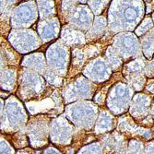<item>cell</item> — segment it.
I'll use <instances>...</instances> for the list:
<instances>
[{
	"instance_id": "obj_32",
	"label": "cell",
	"mask_w": 154,
	"mask_h": 154,
	"mask_svg": "<svg viewBox=\"0 0 154 154\" xmlns=\"http://www.w3.org/2000/svg\"><path fill=\"white\" fill-rule=\"evenodd\" d=\"M6 65H7V60L5 57V54L3 51L0 49V71L3 70V68L6 66Z\"/></svg>"
},
{
	"instance_id": "obj_37",
	"label": "cell",
	"mask_w": 154,
	"mask_h": 154,
	"mask_svg": "<svg viewBox=\"0 0 154 154\" xmlns=\"http://www.w3.org/2000/svg\"><path fill=\"white\" fill-rule=\"evenodd\" d=\"M152 114H153V118H154V103H153V107H152Z\"/></svg>"
},
{
	"instance_id": "obj_19",
	"label": "cell",
	"mask_w": 154,
	"mask_h": 154,
	"mask_svg": "<svg viewBox=\"0 0 154 154\" xmlns=\"http://www.w3.org/2000/svg\"><path fill=\"white\" fill-rule=\"evenodd\" d=\"M61 33L62 40L66 45H82L85 43L84 34L71 25L65 26Z\"/></svg>"
},
{
	"instance_id": "obj_38",
	"label": "cell",
	"mask_w": 154,
	"mask_h": 154,
	"mask_svg": "<svg viewBox=\"0 0 154 154\" xmlns=\"http://www.w3.org/2000/svg\"><path fill=\"white\" fill-rule=\"evenodd\" d=\"M153 20H154V13H153Z\"/></svg>"
},
{
	"instance_id": "obj_1",
	"label": "cell",
	"mask_w": 154,
	"mask_h": 154,
	"mask_svg": "<svg viewBox=\"0 0 154 154\" xmlns=\"http://www.w3.org/2000/svg\"><path fill=\"white\" fill-rule=\"evenodd\" d=\"M109 14L118 16V19L109 21L112 30H133L143 14V4L141 1H114Z\"/></svg>"
},
{
	"instance_id": "obj_21",
	"label": "cell",
	"mask_w": 154,
	"mask_h": 154,
	"mask_svg": "<svg viewBox=\"0 0 154 154\" xmlns=\"http://www.w3.org/2000/svg\"><path fill=\"white\" fill-rule=\"evenodd\" d=\"M37 7L42 20L54 18L55 9L53 1H37Z\"/></svg>"
},
{
	"instance_id": "obj_25",
	"label": "cell",
	"mask_w": 154,
	"mask_h": 154,
	"mask_svg": "<svg viewBox=\"0 0 154 154\" xmlns=\"http://www.w3.org/2000/svg\"><path fill=\"white\" fill-rule=\"evenodd\" d=\"M106 57L108 59V64L112 68H115V69L118 68L122 64L119 54L116 52V50H115L112 47L108 48L106 52Z\"/></svg>"
},
{
	"instance_id": "obj_5",
	"label": "cell",
	"mask_w": 154,
	"mask_h": 154,
	"mask_svg": "<svg viewBox=\"0 0 154 154\" xmlns=\"http://www.w3.org/2000/svg\"><path fill=\"white\" fill-rule=\"evenodd\" d=\"M49 67L55 74L65 76L68 65V50L61 42L54 43L47 51Z\"/></svg>"
},
{
	"instance_id": "obj_7",
	"label": "cell",
	"mask_w": 154,
	"mask_h": 154,
	"mask_svg": "<svg viewBox=\"0 0 154 154\" xmlns=\"http://www.w3.org/2000/svg\"><path fill=\"white\" fill-rule=\"evenodd\" d=\"M10 44L20 53H27L37 49L40 46V40L32 30L12 31L9 35Z\"/></svg>"
},
{
	"instance_id": "obj_34",
	"label": "cell",
	"mask_w": 154,
	"mask_h": 154,
	"mask_svg": "<svg viewBox=\"0 0 154 154\" xmlns=\"http://www.w3.org/2000/svg\"><path fill=\"white\" fill-rule=\"evenodd\" d=\"M151 145H149L148 151L146 150V154H154V143H150Z\"/></svg>"
},
{
	"instance_id": "obj_27",
	"label": "cell",
	"mask_w": 154,
	"mask_h": 154,
	"mask_svg": "<svg viewBox=\"0 0 154 154\" xmlns=\"http://www.w3.org/2000/svg\"><path fill=\"white\" fill-rule=\"evenodd\" d=\"M143 145L141 142L137 140H133L130 141L129 146H128V153L129 154H143Z\"/></svg>"
},
{
	"instance_id": "obj_22",
	"label": "cell",
	"mask_w": 154,
	"mask_h": 154,
	"mask_svg": "<svg viewBox=\"0 0 154 154\" xmlns=\"http://www.w3.org/2000/svg\"><path fill=\"white\" fill-rule=\"evenodd\" d=\"M141 47L147 58H151L154 53V29L150 30L141 39Z\"/></svg>"
},
{
	"instance_id": "obj_20",
	"label": "cell",
	"mask_w": 154,
	"mask_h": 154,
	"mask_svg": "<svg viewBox=\"0 0 154 154\" xmlns=\"http://www.w3.org/2000/svg\"><path fill=\"white\" fill-rule=\"evenodd\" d=\"M17 72L15 69L5 68L0 71V88L4 91H11L16 87Z\"/></svg>"
},
{
	"instance_id": "obj_11",
	"label": "cell",
	"mask_w": 154,
	"mask_h": 154,
	"mask_svg": "<svg viewBox=\"0 0 154 154\" xmlns=\"http://www.w3.org/2000/svg\"><path fill=\"white\" fill-rule=\"evenodd\" d=\"M145 64V60L139 58L125 65L124 68V74L127 79L137 91H140L144 86Z\"/></svg>"
},
{
	"instance_id": "obj_6",
	"label": "cell",
	"mask_w": 154,
	"mask_h": 154,
	"mask_svg": "<svg viewBox=\"0 0 154 154\" xmlns=\"http://www.w3.org/2000/svg\"><path fill=\"white\" fill-rule=\"evenodd\" d=\"M12 11L11 23L14 28L30 27L38 17V9L34 1L20 4Z\"/></svg>"
},
{
	"instance_id": "obj_14",
	"label": "cell",
	"mask_w": 154,
	"mask_h": 154,
	"mask_svg": "<svg viewBox=\"0 0 154 154\" xmlns=\"http://www.w3.org/2000/svg\"><path fill=\"white\" fill-rule=\"evenodd\" d=\"M92 90L91 84L84 79L83 78L79 79L74 83L70 84L65 91H64V96L65 99L66 98L67 102L70 101H76L81 98H89Z\"/></svg>"
},
{
	"instance_id": "obj_28",
	"label": "cell",
	"mask_w": 154,
	"mask_h": 154,
	"mask_svg": "<svg viewBox=\"0 0 154 154\" xmlns=\"http://www.w3.org/2000/svg\"><path fill=\"white\" fill-rule=\"evenodd\" d=\"M102 149L98 143H94L93 145L87 146L83 148L79 154H102Z\"/></svg>"
},
{
	"instance_id": "obj_13",
	"label": "cell",
	"mask_w": 154,
	"mask_h": 154,
	"mask_svg": "<svg viewBox=\"0 0 154 154\" xmlns=\"http://www.w3.org/2000/svg\"><path fill=\"white\" fill-rule=\"evenodd\" d=\"M68 18L71 26L79 30H89L92 22V14L85 6L76 5L69 14Z\"/></svg>"
},
{
	"instance_id": "obj_18",
	"label": "cell",
	"mask_w": 154,
	"mask_h": 154,
	"mask_svg": "<svg viewBox=\"0 0 154 154\" xmlns=\"http://www.w3.org/2000/svg\"><path fill=\"white\" fill-rule=\"evenodd\" d=\"M22 66L36 73L44 74L46 71V64L43 54H32L27 55L22 61Z\"/></svg>"
},
{
	"instance_id": "obj_30",
	"label": "cell",
	"mask_w": 154,
	"mask_h": 154,
	"mask_svg": "<svg viewBox=\"0 0 154 154\" xmlns=\"http://www.w3.org/2000/svg\"><path fill=\"white\" fill-rule=\"evenodd\" d=\"M107 3L108 1H90L89 5L91 8L93 13H95L96 15H99Z\"/></svg>"
},
{
	"instance_id": "obj_12",
	"label": "cell",
	"mask_w": 154,
	"mask_h": 154,
	"mask_svg": "<svg viewBox=\"0 0 154 154\" xmlns=\"http://www.w3.org/2000/svg\"><path fill=\"white\" fill-rule=\"evenodd\" d=\"M72 128L65 118L59 117L54 120L50 128V137L53 142L68 144L70 142Z\"/></svg>"
},
{
	"instance_id": "obj_9",
	"label": "cell",
	"mask_w": 154,
	"mask_h": 154,
	"mask_svg": "<svg viewBox=\"0 0 154 154\" xmlns=\"http://www.w3.org/2000/svg\"><path fill=\"white\" fill-rule=\"evenodd\" d=\"M114 45L120 57L125 59L140 57V46L132 33H122L114 40Z\"/></svg>"
},
{
	"instance_id": "obj_17",
	"label": "cell",
	"mask_w": 154,
	"mask_h": 154,
	"mask_svg": "<svg viewBox=\"0 0 154 154\" xmlns=\"http://www.w3.org/2000/svg\"><path fill=\"white\" fill-rule=\"evenodd\" d=\"M149 98L144 94H137L133 99L130 107V113L136 119H143L149 114Z\"/></svg>"
},
{
	"instance_id": "obj_10",
	"label": "cell",
	"mask_w": 154,
	"mask_h": 154,
	"mask_svg": "<svg viewBox=\"0 0 154 154\" xmlns=\"http://www.w3.org/2000/svg\"><path fill=\"white\" fill-rule=\"evenodd\" d=\"M28 137L32 147L38 148L46 144L48 137V123L40 117L32 120L27 128Z\"/></svg>"
},
{
	"instance_id": "obj_8",
	"label": "cell",
	"mask_w": 154,
	"mask_h": 154,
	"mask_svg": "<svg viewBox=\"0 0 154 154\" xmlns=\"http://www.w3.org/2000/svg\"><path fill=\"white\" fill-rule=\"evenodd\" d=\"M133 91L125 84H116L112 89L108 98V107L115 114H120L127 110Z\"/></svg>"
},
{
	"instance_id": "obj_16",
	"label": "cell",
	"mask_w": 154,
	"mask_h": 154,
	"mask_svg": "<svg viewBox=\"0 0 154 154\" xmlns=\"http://www.w3.org/2000/svg\"><path fill=\"white\" fill-rule=\"evenodd\" d=\"M38 33L44 42H50L59 33V20L57 18L41 20L38 23Z\"/></svg>"
},
{
	"instance_id": "obj_35",
	"label": "cell",
	"mask_w": 154,
	"mask_h": 154,
	"mask_svg": "<svg viewBox=\"0 0 154 154\" xmlns=\"http://www.w3.org/2000/svg\"><path fill=\"white\" fill-rule=\"evenodd\" d=\"M7 4H8L7 1H0V14L4 11L5 8L7 7Z\"/></svg>"
},
{
	"instance_id": "obj_31",
	"label": "cell",
	"mask_w": 154,
	"mask_h": 154,
	"mask_svg": "<svg viewBox=\"0 0 154 154\" xmlns=\"http://www.w3.org/2000/svg\"><path fill=\"white\" fill-rule=\"evenodd\" d=\"M0 154H14L11 146L2 138H0Z\"/></svg>"
},
{
	"instance_id": "obj_24",
	"label": "cell",
	"mask_w": 154,
	"mask_h": 154,
	"mask_svg": "<svg viewBox=\"0 0 154 154\" xmlns=\"http://www.w3.org/2000/svg\"><path fill=\"white\" fill-rule=\"evenodd\" d=\"M105 28H106L105 19L103 17H98L95 20L94 24L91 29V31L89 32V34L87 35V37L89 36L90 39H96L98 37H101L105 32Z\"/></svg>"
},
{
	"instance_id": "obj_3",
	"label": "cell",
	"mask_w": 154,
	"mask_h": 154,
	"mask_svg": "<svg viewBox=\"0 0 154 154\" xmlns=\"http://www.w3.org/2000/svg\"><path fill=\"white\" fill-rule=\"evenodd\" d=\"M97 108L91 103L82 102L66 108V116L79 127L91 128L96 119Z\"/></svg>"
},
{
	"instance_id": "obj_33",
	"label": "cell",
	"mask_w": 154,
	"mask_h": 154,
	"mask_svg": "<svg viewBox=\"0 0 154 154\" xmlns=\"http://www.w3.org/2000/svg\"><path fill=\"white\" fill-rule=\"evenodd\" d=\"M44 154H61V153L57 149H55L54 148H49L45 151Z\"/></svg>"
},
{
	"instance_id": "obj_29",
	"label": "cell",
	"mask_w": 154,
	"mask_h": 154,
	"mask_svg": "<svg viewBox=\"0 0 154 154\" xmlns=\"http://www.w3.org/2000/svg\"><path fill=\"white\" fill-rule=\"evenodd\" d=\"M151 27H152V21H151L150 18H147V19L142 22V24L137 29L136 33H137V35H138V36H141V35H143L146 32H148Z\"/></svg>"
},
{
	"instance_id": "obj_36",
	"label": "cell",
	"mask_w": 154,
	"mask_h": 154,
	"mask_svg": "<svg viewBox=\"0 0 154 154\" xmlns=\"http://www.w3.org/2000/svg\"><path fill=\"white\" fill-rule=\"evenodd\" d=\"M2 111H3V101L0 99V117L2 116Z\"/></svg>"
},
{
	"instance_id": "obj_26",
	"label": "cell",
	"mask_w": 154,
	"mask_h": 154,
	"mask_svg": "<svg viewBox=\"0 0 154 154\" xmlns=\"http://www.w3.org/2000/svg\"><path fill=\"white\" fill-rule=\"evenodd\" d=\"M44 76L47 79V81L49 83H51L52 85L59 86L60 84H61V82H62L61 78H59L58 75L55 74L54 71H52L51 69H46V71L44 73Z\"/></svg>"
},
{
	"instance_id": "obj_15",
	"label": "cell",
	"mask_w": 154,
	"mask_h": 154,
	"mask_svg": "<svg viewBox=\"0 0 154 154\" xmlns=\"http://www.w3.org/2000/svg\"><path fill=\"white\" fill-rule=\"evenodd\" d=\"M84 74L93 81L102 82L108 79L111 75V69L103 58L98 57L87 66Z\"/></svg>"
},
{
	"instance_id": "obj_2",
	"label": "cell",
	"mask_w": 154,
	"mask_h": 154,
	"mask_svg": "<svg viewBox=\"0 0 154 154\" xmlns=\"http://www.w3.org/2000/svg\"><path fill=\"white\" fill-rule=\"evenodd\" d=\"M27 116L21 103L18 99L11 97L6 103L4 117L1 121V130L13 132L18 130L25 124Z\"/></svg>"
},
{
	"instance_id": "obj_4",
	"label": "cell",
	"mask_w": 154,
	"mask_h": 154,
	"mask_svg": "<svg viewBox=\"0 0 154 154\" xmlns=\"http://www.w3.org/2000/svg\"><path fill=\"white\" fill-rule=\"evenodd\" d=\"M45 80L38 73L24 69L20 77V92L23 99H32L42 93Z\"/></svg>"
},
{
	"instance_id": "obj_23",
	"label": "cell",
	"mask_w": 154,
	"mask_h": 154,
	"mask_svg": "<svg viewBox=\"0 0 154 154\" xmlns=\"http://www.w3.org/2000/svg\"><path fill=\"white\" fill-rule=\"evenodd\" d=\"M113 117L106 112H102L97 124H96V132L103 133L108 130H111L113 128Z\"/></svg>"
}]
</instances>
